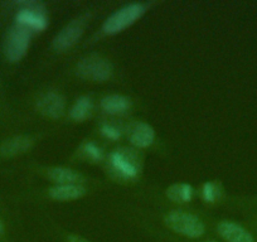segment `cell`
<instances>
[{"instance_id": "cell-1", "label": "cell", "mask_w": 257, "mask_h": 242, "mask_svg": "<svg viewBox=\"0 0 257 242\" xmlns=\"http://www.w3.org/2000/svg\"><path fill=\"white\" fill-rule=\"evenodd\" d=\"M142 170L140 157L135 150L117 148L108 155V172L115 179L128 182L139 177Z\"/></svg>"}, {"instance_id": "cell-2", "label": "cell", "mask_w": 257, "mask_h": 242, "mask_svg": "<svg viewBox=\"0 0 257 242\" xmlns=\"http://www.w3.org/2000/svg\"><path fill=\"white\" fill-rule=\"evenodd\" d=\"M16 21L17 24L29 29L31 32H43L48 27L46 7L34 0L22 2L19 3Z\"/></svg>"}, {"instance_id": "cell-3", "label": "cell", "mask_w": 257, "mask_h": 242, "mask_svg": "<svg viewBox=\"0 0 257 242\" xmlns=\"http://www.w3.org/2000/svg\"><path fill=\"white\" fill-rule=\"evenodd\" d=\"M165 223L175 233L188 238H198L206 232V226L197 216L188 212L173 211L165 217Z\"/></svg>"}, {"instance_id": "cell-4", "label": "cell", "mask_w": 257, "mask_h": 242, "mask_svg": "<svg viewBox=\"0 0 257 242\" xmlns=\"http://www.w3.org/2000/svg\"><path fill=\"white\" fill-rule=\"evenodd\" d=\"M147 12V6L142 3H133L118 9L108 17L103 23V32L107 34H116L139 21Z\"/></svg>"}, {"instance_id": "cell-5", "label": "cell", "mask_w": 257, "mask_h": 242, "mask_svg": "<svg viewBox=\"0 0 257 242\" xmlns=\"http://www.w3.org/2000/svg\"><path fill=\"white\" fill-rule=\"evenodd\" d=\"M76 72L83 80L103 82L112 76L113 67L108 59L97 54H91L81 59L76 67Z\"/></svg>"}, {"instance_id": "cell-6", "label": "cell", "mask_w": 257, "mask_h": 242, "mask_svg": "<svg viewBox=\"0 0 257 242\" xmlns=\"http://www.w3.org/2000/svg\"><path fill=\"white\" fill-rule=\"evenodd\" d=\"M32 32L19 24H14L9 29L4 41V54L9 62H19L29 48Z\"/></svg>"}, {"instance_id": "cell-7", "label": "cell", "mask_w": 257, "mask_h": 242, "mask_svg": "<svg viewBox=\"0 0 257 242\" xmlns=\"http://www.w3.org/2000/svg\"><path fill=\"white\" fill-rule=\"evenodd\" d=\"M85 31V21L78 18L68 23L53 39V48L58 52H64L72 48Z\"/></svg>"}, {"instance_id": "cell-8", "label": "cell", "mask_w": 257, "mask_h": 242, "mask_svg": "<svg viewBox=\"0 0 257 242\" xmlns=\"http://www.w3.org/2000/svg\"><path fill=\"white\" fill-rule=\"evenodd\" d=\"M37 107L39 112L44 116L51 118L61 117L66 110V100L63 96L54 91L43 93L41 97L37 100Z\"/></svg>"}, {"instance_id": "cell-9", "label": "cell", "mask_w": 257, "mask_h": 242, "mask_svg": "<svg viewBox=\"0 0 257 242\" xmlns=\"http://www.w3.org/2000/svg\"><path fill=\"white\" fill-rule=\"evenodd\" d=\"M219 236L227 242H254L252 234L239 226L238 223L232 221H222L217 226Z\"/></svg>"}, {"instance_id": "cell-10", "label": "cell", "mask_w": 257, "mask_h": 242, "mask_svg": "<svg viewBox=\"0 0 257 242\" xmlns=\"http://www.w3.org/2000/svg\"><path fill=\"white\" fill-rule=\"evenodd\" d=\"M128 139L134 147L144 149L150 147L155 140V132L147 123H135L128 130Z\"/></svg>"}, {"instance_id": "cell-11", "label": "cell", "mask_w": 257, "mask_h": 242, "mask_svg": "<svg viewBox=\"0 0 257 242\" xmlns=\"http://www.w3.org/2000/svg\"><path fill=\"white\" fill-rule=\"evenodd\" d=\"M48 193L56 201H73L85 196L86 189L81 184H57Z\"/></svg>"}, {"instance_id": "cell-12", "label": "cell", "mask_w": 257, "mask_h": 242, "mask_svg": "<svg viewBox=\"0 0 257 242\" xmlns=\"http://www.w3.org/2000/svg\"><path fill=\"white\" fill-rule=\"evenodd\" d=\"M33 145V139L26 135L14 137L12 139L6 140L0 147V154L4 157H14V155L22 154L28 152Z\"/></svg>"}, {"instance_id": "cell-13", "label": "cell", "mask_w": 257, "mask_h": 242, "mask_svg": "<svg viewBox=\"0 0 257 242\" xmlns=\"http://www.w3.org/2000/svg\"><path fill=\"white\" fill-rule=\"evenodd\" d=\"M47 175L57 184H80L82 175L76 170L64 167H53L47 170Z\"/></svg>"}, {"instance_id": "cell-14", "label": "cell", "mask_w": 257, "mask_h": 242, "mask_svg": "<svg viewBox=\"0 0 257 242\" xmlns=\"http://www.w3.org/2000/svg\"><path fill=\"white\" fill-rule=\"evenodd\" d=\"M101 107L111 115L123 113L132 107V101L122 95H108L101 100Z\"/></svg>"}, {"instance_id": "cell-15", "label": "cell", "mask_w": 257, "mask_h": 242, "mask_svg": "<svg viewBox=\"0 0 257 242\" xmlns=\"http://www.w3.org/2000/svg\"><path fill=\"white\" fill-rule=\"evenodd\" d=\"M93 111V102L88 96H81L70 110V116L75 121H85Z\"/></svg>"}, {"instance_id": "cell-16", "label": "cell", "mask_w": 257, "mask_h": 242, "mask_svg": "<svg viewBox=\"0 0 257 242\" xmlns=\"http://www.w3.org/2000/svg\"><path fill=\"white\" fill-rule=\"evenodd\" d=\"M168 198L177 203H185L193 198V187L188 183H175L165 191Z\"/></svg>"}, {"instance_id": "cell-17", "label": "cell", "mask_w": 257, "mask_h": 242, "mask_svg": "<svg viewBox=\"0 0 257 242\" xmlns=\"http://www.w3.org/2000/svg\"><path fill=\"white\" fill-rule=\"evenodd\" d=\"M202 197L208 203H216L222 197V187L217 182H207L202 188Z\"/></svg>"}, {"instance_id": "cell-18", "label": "cell", "mask_w": 257, "mask_h": 242, "mask_svg": "<svg viewBox=\"0 0 257 242\" xmlns=\"http://www.w3.org/2000/svg\"><path fill=\"white\" fill-rule=\"evenodd\" d=\"M82 154L91 162H101L103 159V152L95 142H86L82 145Z\"/></svg>"}, {"instance_id": "cell-19", "label": "cell", "mask_w": 257, "mask_h": 242, "mask_svg": "<svg viewBox=\"0 0 257 242\" xmlns=\"http://www.w3.org/2000/svg\"><path fill=\"white\" fill-rule=\"evenodd\" d=\"M101 134L105 138L111 140H117L121 137V130L112 124H103L101 125Z\"/></svg>"}, {"instance_id": "cell-20", "label": "cell", "mask_w": 257, "mask_h": 242, "mask_svg": "<svg viewBox=\"0 0 257 242\" xmlns=\"http://www.w3.org/2000/svg\"><path fill=\"white\" fill-rule=\"evenodd\" d=\"M67 242H90V241L86 238H83V237L76 236V234H71V236H68Z\"/></svg>"}, {"instance_id": "cell-21", "label": "cell", "mask_w": 257, "mask_h": 242, "mask_svg": "<svg viewBox=\"0 0 257 242\" xmlns=\"http://www.w3.org/2000/svg\"><path fill=\"white\" fill-rule=\"evenodd\" d=\"M4 233V223L3 221H2V218H0V236H3Z\"/></svg>"}, {"instance_id": "cell-22", "label": "cell", "mask_w": 257, "mask_h": 242, "mask_svg": "<svg viewBox=\"0 0 257 242\" xmlns=\"http://www.w3.org/2000/svg\"><path fill=\"white\" fill-rule=\"evenodd\" d=\"M204 242H217V241H214V239H208V241H204Z\"/></svg>"}]
</instances>
